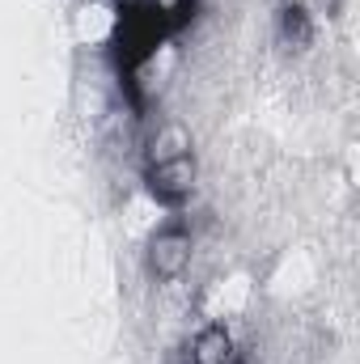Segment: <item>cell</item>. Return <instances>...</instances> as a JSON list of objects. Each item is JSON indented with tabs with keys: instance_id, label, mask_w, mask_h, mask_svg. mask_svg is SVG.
<instances>
[{
	"instance_id": "1",
	"label": "cell",
	"mask_w": 360,
	"mask_h": 364,
	"mask_svg": "<svg viewBox=\"0 0 360 364\" xmlns=\"http://www.w3.org/2000/svg\"><path fill=\"white\" fill-rule=\"evenodd\" d=\"M166 38H170V30H166V9H162V4H157V9H144V13H119L115 38H110L119 73L132 81V73H136Z\"/></svg>"
},
{
	"instance_id": "2",
	"label": "cell",
	"mask_w": 360,
	"mask_h": 364,
	"mask_svg": "<svg viewBox=\"0 0 360 364\" xmlns=\"http://www.w3.org/2000/svg\"><path fill=\"white\" fill-rule=\"evenodd\" d=\"M144 186L157 203L166 208H179L182 199L191 195L195 186V157L191 153H170V157H153L149 170H144Z\"/></svg>"
},
{
	"instance_id": "3",
	"label": "cell",
	"mask_w": 360,
	"mask_h": 364,
	"mask_svg": "<svg viewBox=\"0 0 360 364\" xmlns=\"http://www.w3.org/2000/svg\"><path fill=\"white\" fill-rule=\"evenodd\" d=\"M191 263V233L182 225H166L149 242V272L157 279H179Z\"/></svg>"
},
{
	"instance_id": "4",
	"label": "cell",
	"mask_w": 360,
	"mask_h": 364,
	"mask_svg": "<svg viewBox=\"0 0 360 364\" xmlns=\"http://www.w3.org/2000/svg\"><path fill=\"white\" fill-rule=\"evenodd\" d=\"M229 360H233V335H229L221 322H212V326H203V331L195 335L191 360L186 364H229Z\"/></svg>"
},
{
	"instance_id": "5",
	"label": "cell",
	"mask_w": 360,
	"mask_h": 364,
	"mask_svg": "<svg viewBox=\"0 0 360 364\" xmlns=\"http://www.w3.org/2000/svg\"><path fill=\"white\" fill-rule=\"evenodd\" d=\"M280 34H284V43H292V47H305V43L314 38V21H309L305 4H284V9H280Z\"/></svg>"
},
{
	"instance_id": "6",
	"label": "cell",
	"mask_w": 360,
	"mask_h": 364,
	"mask_svg": "<svg viewBox=\"0 0 360 364\" xmlns=\"http://www.w3.org/2000/svg\"><path fill=\"white\" fill-rule=\"evenodd\" d=\"M195 9H199V0H179L174 9H166V30L179 34L182 26H191L195 21Z\"/></svg>"
},
{
	"instance_id": "7",
	"label": "cell",
	"mask_w": 360,
	"mask_h": 364,
	"mask_svg": "<svg viewBox=\"0 0 360 364\" xmlns=\"http://www.w3.org/2000/svg\"><path fill=\"white\" fill-rule=\"evenodd\" d=\"M119 4V13H144V9H157L162 0H115Z\"/></svg>"
}]
</instances>
